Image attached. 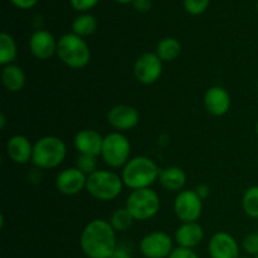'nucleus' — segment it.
<instances>
[{
    "label": "nucleus",
    "instance_id": "nucleus-1",
    "mask_svg": "<svg viewBox=\"0 0 258 258\" xmlns=\"http://www.w3.org/2000/svg\"><path fill=\"white\" fill-rule=\"evenodd\" d=\"M80 246L87 258H111L117 248L116 231L108 221L93 219L83 228Z\"/></svg>",
    "mask_w": 258,
    "mask_h": 258
},
{
    "label": "nucleus",
    "instance_id": "nucleus-2",
    "mask_svg": "<svg viewBox=\"0 0 258 258\" xmlns=\"http://www.w3.org/2000/svg\"><path fill=\"white\" fill-rule=\"evenodd\" d=\"M160 169L153 159L148 156H134L121 171L123 185L131 190L150 188L159 179Z\"/></svg>",
    "mask_w": 258,
    "mask_h": 258
},
{
    "label": "nucleus",
    "instance_id": "nucleus-3",
    "mask_svg": "<svg viewBox=\"0 0 258 258\" xmlns=\"http://www.w3.org/2000/svg\"><path fill=\"white\" fill-rule=\"evenodd\" d=\"M67 156V146L58 136L48 135L38 139L33 149L32 163L39 170L58 168Z\"/></svg>",
    "mask_w": 258,
    "mask_h": 258
},
{
    "label": "nucleus",
    "instance_id": "nucleus-4",
    "mask_svg": "<svg viewBox=\"0 0 258 258\" xmlns=\"http://www.w3.org/2000/svg\"><path fill=\"white\" fill-rule=\"evenodd\" d=\"M57 55L67 67L81 70L90 63L91 49L83 38L78 37L75 33H68L58 40Z\"/></svg>",
    "mask_w": 258,
    "mask_h": 258
},
{
    "label": "nucleus",
    "instance_id": "nucleus-5",
    "mask_svg": "<svg viewBox=\"0 0 258 258\" xmlns=\"http://www.w3.org/2000/svg\"><path fill=\"white\" fill-rule=\"evenodd\" d=\"M123 188V181L120 175L111 170H96L87 176L86 190L92 198L101 202H110L117 198Z\"/></svg>",
    "mask_w": 258,
    "mask_h": 258
},
{
    "label": "nucleus",
    "instance_id": "nucleus-6",
    "mask_svg": "<svg viewBox=\"0 0 258 258\" xmlns=\"http://www.w3.org/2000/svg\"><path fill=\"white\" fill-rule=\"evenodd\" d=\"M125 207L135 221H149L158 214L160 209V198L151 188L131 190L126 199Z\"/></svg>",
    "mask_w": 258,
    "mask_h": 258
},
{
    "label": "nucleus",
    "instance_id": "nucleus-7",
    "mask_svg": "<svg viewBox=\"0 0 258 258\" xmlns=\"http://www.w3.org/2000/svg\"><path fill=\"white\" fill-rule=\"evenodd\" d=\"M131 144L123 133L113 131L103 138L101 158L110 168H123L130 160Z\"/></svg>",
    "mask_w": 258,
    "mask_h": 258
},
{
    "label": "nucleus",
    "instance_id": "nucleus-8",
    "mask_svg": "<svg viewBox=\"0 0 258 258\" xmlns=\"http://www.w3.org/2000/svg\"><path fill=\"white\" fill-rule=\"evenodd\" d=\"M174 213L181 223L198 222L203 213V201L196 190H181L174 201Z\"/></svg>",
    "mask_w": 258,
    "mask_h": 258
},
{
    "label": "nucleus",
    "instance_id": "nucleus-9",
    "mask_svg": "<svg viewBox=\"0 0 258 258\" xmlns=\"http://www.w3.org/2000/svg\"><path fill=\"white\" fill-rule=\"evenodd\" d=\"M139 247L145 258H168L174 251L173 239L163 231H154L145 234Z\"/></svg>",
    "mask_w": 258,
    "mask_h": 258
},
{
    "label": "nucleus",
    "instance_id": "nucleus-10",
    "mask_svg": "<svg viewBox=\"0 0 258 258\" xmlns=\"http://www.w3.org/2000/svg\"><path fill=\"white\" fill-rule=\"evenodd\" d=\"M163 60L156 53L145 52L139 55L134 64L135 78L143 85H153L158 82L163 75Z\"/></svg>",
    "mask_w": 258,
    "mask_h": 258
},
{
    "label": "nucleus",
    "instance_id": "nucleus-11",
    "mask_svg": "<svg viewBox=\"0 0 258 258\" xmlns=\"http://www.w3.org/2000/svg\"><path fill=\"white\" fill-rule=\"evenodd\" d=\"M140 121V113L130 105H116L107 112V122L118 133L133 130Z\"/></svg>",
    "mask_w": 258,
    "mask_h": 258
},
{
    "label": "nucleus",
    "instance_id": "nucleus-12",
    "mask_svg": "<svg viewBox=\"0 0 258 258\" xmlns=\"http://www.w3.org/2000/svg\"><path fill=\"white\" fill-rule=\"evenodd\" d=\"M208 253L211 258H239V244L228 232H217L208 242Z\"/></svg>",
    "mask_w": 258,
    "mask_h": 258
},
{
    "label": "nucleus",
    "instance_id": "nucleus-13",
    "mask_svg": "<svg viewBox=\"0 0 258 258\" xmlns=\"http://www.w3.org/2000/svg\"><path fill=\"white\" fill-rule=\"evenodd\" d=\"M87 185V175L78 168H67L60 171L55 178V188L64 196H76Z\"/></svg>",
    "mask_w": 258,
    "mask_h": 258
},
{
    "label": "nucleus",
    "instance_id": "nucleus-14",
    "mask_svg": "<svg viewBox=\"0 0 258 258\" xmlns=\"http://www.w3.org/2000/svg\"><path fill=\"white\" fill-rule=\"evenodd\" d=\"M58 42L48 30H35L29 38L30 53L39 60H48L57 54Z\"/></svg>",
    "mask_w": 258,
    "mask_h": 258
},
{
    "label": "nucleus",
    "instance_id": "nucleus-15",
    "mask_svg": "<svg viewBox=\"0 0 258 258\" xmlns=\"http://www.w3.org/2000/svg\"><path fill=\"white\" fill-rule=\"evenodd\" d=\"M231 95L222 86H213L208 88L204 95V106L212 116H224L231 110Z\"/></svg>",
    "mask_w": 258,
    "mask_h": 258
},
{
    "label": "nucleus",
    "instance_id": "nucleus-16",
    "mask_svg": "<svg viewBox=\"0 0 258 258\" xmlns=\"http://www.w3.org/2000/svg\"><path fill=\"white\" fill-rule=\"evenodd\" d=\"M103 138L105 136L101 135L98 131L85 128L76 134L75 139H73V145L80 154L100 156L101 150H102Z\"/></svg>",
    "mask_w": 258,
    "mask_h": 258
},
{
    "label": "nucleus",
    "instance_id": "nucleus-17",
    "mask_svg": "<svg viewBox=\"0 0 258 258\" xmlns=\"http://www.w3.org/2000/svg\"><path fill=\"white\" fill-rule=\"evenodd\" d=\"M204 229L198 222L190 223H181L174 234V241L178 247L194 249L203 242Z\"/></svg>",
    "mask_w": 258,
    "mask_h": 258
},
{
    "label": "nucleus",
    "instance_id": "nucleus-18",
    "mask_svg": "<svg viewBox=\"0 0 258 258\" xmlns=\"http://www.w3.org/2000/svg\"><path fill=\"white\" fill-rule=\"evenodd\" d=\"M34 144L24 135H14L8 140L7 154L15 164L24 165L32 161Z\"/></svg>",
    "mask_w": 258,
    "mask_h": 258
},
{
    "label": "nucleus",
    "instance_id": "nucleus-19",
    "mask_svg": "<svg viewBox=\"0 0 258 258\" xmlns=\"http://www.w3.org/2000/svg\"><path fill=\"white\" fill-rule=\"evenodd\" d=\"M158 181L165 190L179 193L186 184V174L179 166H168L161 169Z\"/></svg>",
    "mask_w": 258,
    "mask_h": 258
},
{
    "label": "nucleus",
    "instance_id": "nucleus-20",
    "mask_svg": "<svg viewBox=\"0 0 258 258\" xmlns=\"http://www.w3.org/2000/svg\"><path fill=\"white\" fill-rule=\"evenodd\" d=\"M25 81V73L20 66L15 64H8L4 66L2 70V83L9 92H19L24 88Z\"/></svg>",
    "mask_w": 258,
    "mask_h": 258
},
{
    "label": "nucleus",
    "instance_id": "nucleus-21",
    "mask_svg": "<svg viewBox=\"0 0 258 258\" xmlns=\"http://www.w3.org/2000/svg\"><path fill=\"white\" fill-rule=\"evenodd\" d=\"M155 53L163 62H173L181 54V44L175 38H164L156 45Z\"/></svg>",
    "mask_w": 258,
    "mask_h": 258
},
{
    "label": "nucleus",
    "instance_id": "nucleus-22",
    "mask_svg": "<svg viewBox=\"0 0 258 258\" xmlns=\"http://www.w3.org/2000/svg\"><path fill=\"white\" fill-rule=\"evenodd\" d=\"M18 57L17 44L14 38L8 33L0 34V64L4 66L13 64Z\"/></svg>",
    "mask_w": 258,
    "mask_h": 258
},
{
    "label": "nucleus",
    "instance_id": "nucleus-23",
    "mask_svg": "<svg viewBox=\"0 0 258 258\" xmlns=\"http://www.w3.org/2000/svg\"><path fill=\"white\" fill-rule=\"evenodd\" d=\"M97 29V20L91 14H81L73 20L72 32L81 38L93 34Z\"/></svg>",
    "mask_w": 258,
    "mask_h": 258
},
{
    "label": "nucleus",
    "instance_id": "nucleus-24",
    "mask_svg": "<svg viewBox=\"0 0 258 258\" xmlns=\"http://www.w3.org/2000/svg\"><path fill=\"white\" fill-rule=\"evenodd\" d=\"M110 224L112 226V228L115 229L116 233L117 232H126L133 227L134 222V217L131 216L130 212L126 209V207L123 208H117L112 212L110 217Z\"/></svg>",
    "mask_w": 258,
    "mask_h": 258
},
{
    "label": "nucleus",
    "instance_id": "nucleus-25",
    "mask_svg": "<svg viewBox=\"0 0 258 258\" xmlns=\"http://www.w3.org/2000/svg\"><path fill=\"white\" fill-rule=\"evenodd\" d=\"M242 208L251 218L258 219V185L249 186L242 197Z\"/></svg>",
    "mask_w": 258,
    "mask_h": 258
},
{
    "label": "nucleus",
    "instance_id": "nucleus-26",
    "mask_svg": "<svg viewBox=\"0 0 258 258\" xmlns=\"http://www.w3.org/2000/svg\"><path fill=\"white\" fill-rule=\"evenodd\" d=\"M76 168L80 169L86 175H91L95 173L97 169V156L87 155V154H80L76 161Z\"/></svg>",
    "mask_w": 258,
    "mask_h": 258
},
{
    "label": "nucleus",
    "instance_id": "nucleus-27",
    "mask_svg": "<svg viewBox=\"0 0 258 258\" xmlns=\"http://www.w3.org/2000/svg\"><path fill=\"white\" fill-rule=\"evenodd\" d=\"M208 5L209 0H184V7L191 15H199L204 13Z\"/></svg>",
    "mask_w": 258,
    "mask_h": 258
},
{
    "label": "nucleus",
    "instance_id": "nucleus-28",
    "mask_svg": "<svg viewBox=\"0 0 258 258\" xmlns=\"http://www.w3.org/2000/svg\"><path fill=\"white\" fill-rule=\"evenodd\" d=\"M242 248L249 256H257L258 254V233L247 234L242 242Z\"/></svg>",
    "mask_w": 258,
    "mask_h": 258
},
{
    "label": "nucleus",
    "instance_id": "nucleus-29",
    "mask_svg": "<svg viewBox=\"0 0 258 258\" xmlns=\"http://www.w3.org/2000/svg\"><path fill=\"white\" fill-rule=\"evenodd\" d=\"M72 7L75 8L78 12H87V10L92 9L93 7H96L100 0H70Z\"/></svg>",
    "mask_w": 258,
    "mask_h": 258
},
{
    "label": "nucleus",
    "instance_id": "nucleus-30",
    "mask_svg": "<svg viewBox=\"0 0 258 258\" xmlns=\"http://www.w3.org/2000/svg\"><path fill=\"white\" fill-rule=\"evenodd\" d=\"M168 258H201V257L194 252V249L176 247V248H174V251L171 252L170 256Z\"/></svg>",
    "mask_w": 258,
    "mask_h": 258
},
{
    "label": "nucleus",
    "instance_id": "nucleus-31",
    "mask_svg": "<svg viewBox=\"0 0 258 258\" xmlns=\"http://www.w3.org/2000/svg\"><path fill=\"white\" fill-rule=\"evenodd\" d=\"M134 8L139 13H146L151 8V0H134Z\"/></svg>",
    "mask_w": 258,
    "mask_h": 258
},
{
    "label": "nucleus",
    "instance_id": "nucleus-32",
    "mask_svg": "<svg viewBox=\"0 0 258 258\" xmlns=\"http://www.w3.org/2000/svg\"><path fill=\"white\" fill-rule=\"evenodd\" d=\"M194 190H196V193L198 194L199 198H201L202 201L208 198L209 194H211V188H209V185H207V184H199Z\"/></svg>",
    "mask_w": 258,
    "mask_h": 258
},
{
    "label": "nucleus",
    "instance_id": "nucleus-33",
    "mask_svg": "<svg viewBox=\"0 0 258 258\" xmlns=\"http://www.w3.org/2000/svg\"><path fill=\"white\" fill-rule=\"evenodd\" d=\"M10 2L17 8H20V9H30V8L37 4L38 0H10Z\"/></svg>",
    "mask_w": 258,
    "mask_h": 258
},
{
    "label": "nucleus",
    "instance_id": "nucleus-34",
    "mask_svg": "<svg viewBox=\"0 0 258 258\" xmlns=\"http://www.w3.org/2000/svg\"><path fill=\"white\" fill-rule=\"evenodd\" d=\"M111 258H133L131 257V253L128 252L127 248L122 246H117V248L115 249V252L112 253Z\"/></svg>",
    "mask_w": 258,
    "mask_h": 258
},
{
    "label": "nucleus",
    "instance_id": "nucleus-35",
    "mask_svg": "<svg viewBox=\"0 0 258 258\" xmlns=\"http://www.w3.org/2000/svg\"><path fill=\"white\" fill-rule=\"evenodd\" d=\"M5 122H7V118H5V115L4 113H0V128L2 130H4L5 128Z\"/></svg>",
    "mask_w": 258,
    "mask_h": 258
},
{
    "label": "nucleus",
    "instance_id": "nucleus-36",
    "mask_svg": "<svg viewBox=\"0 0 258 258\" xmlns=\"http://www.w3.org/2000/svg\"><path fill=\"white\" fill-rule=\"evenodd\" d=\"M116 2L120 3V4H127V3L134 2V0H116Z\"/></svg>",
    "mask_w": 258,
    "mask_h": 258
},
{
    "label": "nucleus",
    "instance_id": "nucleus-37",
    "mask_svg": "<svg viewBox=\"0 0 258 258\" xmlns=\"http://www.w3.org/2000/svg\"><path fill=\"white\" fill-rule=\"evenodd\" d=\"M256 134H257V136H258V121H257V123H256Z\"/></svg>",
    "mask_w": 258,
    "mask_h": 258
},
{
    "label": "nucleus",
    "instance_id": "nucleus-38",
    "mask_svg": "<svg viewBox=\"0 0 258 258\" xmlns=\"http://www.w3.org/2000/svg\"><path fill=\"white\" fill-rule=\"evenodd\" d=\"M239 258H248V257H243V256H241Z\"/></svg>",
    "mask_w": 258,
    "mask_h": 258
},
{
    "label": "nucleus",
    "instance_id": "nucleus-39",
    "mask_svg": "<svg viewBox=\"0 0 258 258\" xmlns=\"http://www.w3.org/2000/svg\"><path fill=\"white\" fill-rule=\"evenodd\" d=\"M257 90H258V80H257Z\"/></svg>",
    "mask_w": 258,
    "mask_h": 258
},
{
    "label": "nucleus",
    "instance_id": "nucleus-40",
    "mask_svg": "<svg viewBox=\"0 0 258 258\" xmlns=\"http://www.w3.org/2000/svg\"><path fill=\"white\" fill-rule=\"evenodd\" d=\"M253 258H258V254H257V256H254V257H253Z\"/></svg>",
    "mask_w": 258,
    "mask_h": 258
},
{
    "label": "nucleus",
    "instance_id": "nucleus-41",
    "mask_svg": "<svg viewBox=\"0 0 258 258\" xmlns=\"http://www.w3.org/2000/svg\"><path fill=\"white\" fill-rule=\"evenodd\" d=\"M257 9H258V3H257Z\"/></svg>",
    "mask_w": 258,
    "mask_h": 258
}]
</instances>
